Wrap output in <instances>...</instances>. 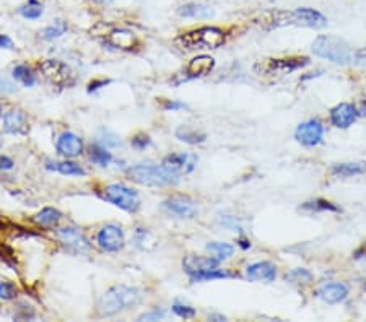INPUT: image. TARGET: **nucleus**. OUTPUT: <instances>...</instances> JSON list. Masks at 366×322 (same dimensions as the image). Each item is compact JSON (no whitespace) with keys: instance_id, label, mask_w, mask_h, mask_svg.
Instances as JSON below:
<instances>
[{"instance_id":"9b49d317","label":"nucleus","mask_w":366,"mask_h":322,"mask_svg":"<svg viewBox=\"0 0 366 322\" xmlns=\"http://www.w3.org/2000/svg\"><path fill=\"white\" fill-rule=\"evenodd\" d=\"M163 209L168 210L169 214L176 215L178 218H185V220L194 218L199 212L197 204H195L192 199L185 197V195H174V197L164 200Z\"/></svg>"},{"instance_id":"4468645a","label":"nucleus","mask_w":366,"mask_h":322,"mask_svg":"<svg viewBox=\"0 0 366 322\" xmlns=\"http://www.w3.org/2000/svg\"><path fill=\"white\" fill-rule=\"evenodd\" d=\"M57 153L62 155L65 158H75L83 152V142L78 135L72 132H64L61 137L57 139L56 144Z\"/></svg>"},{"instance_id":"c85d7f7f","label":"nucleus","mask_w":366,"mask_h":322,"mask_svg":"<svg viewBox=\"0 0 366 322\" xmlns=\"http://www.w3.org/2000/svg\"><path fill=\"white\" fill-rule=\"evenodd\" d=\"M207 249L212 253L213 255H217L218 260H225V259H230L234 253L233 246L232 244H227V243H209L207 244Z\"/></svg>"},{"instance_id":"bb28decb","label":"nucleus","mask_w":366,"mask_h":322,"mask_svg":"<svg viewBox=\"0 0 366 322\" xmlns=\"http://www.w3.org/2000/svg\"><path fill=\"white\" fill-rule=\"evenodd\" d=\"M13 78L17 80L23 85V87H33L34 83H36V77H34V74L31 72V69L27 67V65H17V67L13 69Z\"/></svg>"},{"instance_id":"79ce46f5","label":"nucleus","mask_w":366,"mask_h":322,"mask_svg":"<svg viewBox=\"0 0 366 322\" xmlns=\"http://www.w3.org/2000/svg\"><path fill=\"white\" fill-rule=\"evenodd\" d=\"M108 83H109V80H101V82H92L88 87V92H93V90L101 88L103 85H108Z\"/></svg>"},{"instance_id":"0eeeda50","label":"nucleus","mask_w":366,"mask_h":322,"mask_svg":"<svg viewBox=\"0 0 366 322\" xmlns=\"http://www.w3.org/2000/svg\"><path fill=\"white\" fill-rule=\"evenodd\" d=\"M101 197L106 202L116 205V207L127 210V212H135L139 209L140 200L139 194L135 190L125 188L122 184H111L103 190Z\"/></svg>"},{"instance_id":"4c0bfd02","label":"nucleus","mask_w":366,"mask_h":322,"mask_svg":"<svg viewBox=\"0 0 366 322\" xmlns=\"http://www.w3.org/2000/svg\"><path fill=\"white\" fill-rule=\"evenodd\" d=\"M353 62L358 64V65H362V67H366V48L360 49V51L355 52Z\"/></svg>"},{"instance_id":"c03bdc74","label":"nucleus","mask_w":366,"mask_h":322,"mask_svg":"<svg viewBox=\"0 0 366 322\" xmlns=\"http://www.w3.org/2000/svg\"><path fill=\"white\" fill-rule=\"evenodd\" d=\"M0 118H2V104H0Z\"/></svg>"},{"instance_id":"2eb2a0df","label":"nucleus","mask_w":366,"mask_h":322,"mask_svg":"<svg viewBox=\"0 0 366 322\" xmlns=\"http://www.w3.org/2000/svg\"><path fill=\"white\" fill-rule=\"evenodd\" d=\"M357 118H358L357 109H355L353 104H349V103H340L330 111V120H332V124L339 129L350 127V125L357 120Z\"/></svg>"},{"instance_id":"423d86ee","label":"nucleus","mask_w":366,"mask_h":322,"mask_svg":"<svg viewBox=\"0 0 366 322\" xmlns=\"http://www.w3.org/2000/svg\"><path fill=\"white\" fill-rule=\"evenodd\" d=\"M43 77L54 87H72L75 83V74L67 64L56 59H46L39 64Z\"/></svg>"},{"instance_id":"7ed1b4c3","label":"nucleus","mask_w":366,"mask_h":322,"mask_svg":"<svg viewBox=\"0 0 366 322\" xmlns=\"http://www.w3.org/2000/svg\"><path fill=\"white\" fill-rule=\"evenodd\" d=\"M127 176L134 183L142 186H152V188H162V186L178 184L181 179V174L174 173L173 169L167 166H152V164H139L132 166L127 171Z\"/></svg>"},{"instance_id":"f03ea898","label":"nucleus","mask_w":366,"mask_h":322,"mask_svg":"<svg viewBox=\"0 0 366 322\" xmlns=\"http://www.w3.org/2000/svg\"><path fill=\"white\" fill-rule=\"evenodd\" d=\"M142 301V291L135 286L118 285L109 288L101 296L98 304V311L101 316H114L122 311H127L137 306Z\"/></svg>"},{"instance_id":"2f4dec72","label":"nucleus","mask_w":366,"mask_h":322,"mask_svg":"<svg viewBox=\"0 0 366 322\" xmlns=\"http://www.w3.org/2000/svg\"><path fill=\"white\" fill-rule=\"evenodd\" d=\"M17 295H18V290L13 284H10V281H2V284H0V298L13 300Z\"/></svg>"},{"instance_id":"412c9836","label":"nucleus","mask_w":366,"mask_h":322,"mask_svg":"<svg viewBox=\"0 0 366 322\" xmlns=\"http://www.w3.org/2000/svg\"><path fill=\"white\" fill-rule=\"evenodd\" d=\"M106 43L116 49H125V51H129V49H134L135 44H137V39H135L134 33L127 31V29H113V31L108 34Z\"/></svg>"},{"instance_id":"a19ab883","label":"nucleus","mask_w":366,"mask_h":322,"mask_svg":"<svg viewBox=\"0 0 366 322\" xmlns=\"http://www.w3.org/2000/svg\"><path fill=\"white\" fill-rule=\"evenodd\" d=\"M355 109H357L358 115H366V97L358 99L357 106H355Z\"/></svg>"},{"instance_id":"a878e982","label":"nucleus","mask_w":366,"mask_h":322,"mask_svg":"<svg viewBox=\"0 0 366 322\" xmlns=\"http://www.w3.org/2000/svg\"><path fill=\"white\" fill-rule=\"evenodd\" d=\"M61 218H62V215H61V212H59V210L48 207V209L41 210V212H39L38 215H34L33 221H34V223L41 225V226H54V225L59 223V220H61Z\"/></svg>"},{"instance_id":"f3484780","label":"nucleus","mask_w":366,"mask_h":322,"mask_svg":"<svg viewBox=\"0 0 366 322\" xmlns=\"http://www.w3.org/2000/svg\"><path fill=\"white\" fill-rule=\"evenodd\" d=\"M213 67H215V60L210 57V55H199V57H194L190 60L183 75L185 80L204 77V75H209L212 72Z\"/></svg>"},{"instance_id":"f8f14e48","label":"nucleus","mask_w":366,"mask_h":322,"mask_svg":"<svg viewBox=\"0 0 366 322\" xmlns=\"http://www.w3.org/2000/svg\"><path fill=\"white\" fill-rule=\"evenodd\" d=\"M324 135V127L319 120H306V122L300 124L297 129V134L295 137L300 144H303L304 147H316V145L321 144Z\"/></svg>"},{"instance_id":"6ab92c4d","label":"nucleus","mask_w":366,"mask_h":322,"mask_svg":"<svg viewBox=\"0 0 366 322\" xmlns=\"http://www.w3.org/2000/svg\"><path fill=\"white\" fill-rule=\"evenodd\" d=\"M3 130L8 134H24L28 130V118L22 109H12L3 115Z\"/></svg>"},{"instance_id":"ddd939ff","label":"nucleus","mask_w":366,"mask_h":322,"mask_svg":"<svg viewBox=\"0 0 366 322\" xmlns=\"http://www.w3.org/2000/svg\"><path fill=\"white\" fill-rule=\"evenodd\" d=\"M184 270L190 275V279H197V276L209 274V272L218 270V259L213 258H202V255H188L184 259Z\"/></svg>"},{"instance_id":"37998d69","label":"nucleus","mask_w":366,"mask_h":322,"mask_svg":"<svg viewBox=\"0 0 366 322\" xmlns=\"http://www.w3.org/2000/svg\"><path fill=\"white\" fill-rule=\"evenodd\" d=\"M184 108V104L183 103H173V102H169L164 104V109H181Z\"/></svg>"},{"instance_id":"7c9ffc66","label":"nucleus","mask_w":366,"mask_h":322,"mask_svg":"<svg viewBox=\"0 0 366 322\" xmlns=\"http://www.w3.org/2000/svg\"><path fill=\"white\" fill-rule=\"evenodd\" d=\"M65 31H67V24L62 22H57L54 27H48L46 29H44L43 38L48 39V41H51V39L61 38L62 34H65Z\"/></svg>"},{"instance_id":"39448f33","label":"nucleus","mask_w":366,"mask_h":322,"mask_svg":"<svg viewBox=\"0 0 366 322\" xmlns=\"http://www.w3.org/2000/svg\"><path fill=\"white\" fill-rule=\"evenodd\" d=\"M313 51L319 57L328 59L334 64H349L353 60L352 51H350L349 44L335 36H319L313 44Z\"/></svg>"},{"instance_id":"393cba45","label":"nucleus","mask_w":366,"mask_h":322,"mask_svg":"<svg viewBox=\"0 0 366 322\" xmlns=\"http://www.w3.org/2000/svg\"><path fill=\"white\" fill-rule=\"evenodd\" d=\"M46 168L57 171V173L65 174V176H83L85 174V169L80 168L77 163H72V161H62V163H52V161H48Z\"/></svg>"},{"instance_id":"473e14b6","label":"nucleus","mask_w":366,"mask_h":322,"mask_svg":"<svg viewBox=\"0 0 366 322\" xmlns=\"http://www.w3.org/2000/svg\"><path fill=\"white\" fill-rule=\"evenodd\" d=\"M173 313L178 314L179 318L189 319V318H194V316H195V309L190 308V306L181 304V303H174L173 304Z\"/></svg>"},{"instance_id":"aec40b11","label":"nucleus","mask_w":366,"mask_h":322,"mask_svg":"<svg viewBox=\"0 0 366 322\" xmlns=\"http://www.w3.org/2000/svg\"><path fill=\"white\" fill-rule=\"evenodd\" d=\"M349 288L344 284H325L318 290V296L325 303L335 304L347 298Z\"/></svg>"},{"instance_id":"5701e85b","label":"nucleus","mask_w":366,"mask_h":322,"mask_svg":"<svg viewBox=\"0 0 366 322\" xmlns=\"http://www.w3.org/2000/svg\"><path fill=\"white\" fill-rule=\"evenodd\" d=\"M366 173V163H342L335 164L332 168V174L337 178H352Z\"/></svg>"},{"instance_id":"a211bd4d","label":"nucleus","mask_w":366,"mask_h":322,"mask_svg":"<svg viewBox=\"0 0 366 322\" xmlns=\"http://www.w3.org/2000/svg\"><path fill=\"white\" fill-rule=\"evenodd\" d=\"M246 276L251 281H265V284H269V281H274L275 276H277V267L272 262H267V260L255 262L249 265L248 270H246Z\"/></svg>"},{"instance_id":"b1692460","label":"nucleus","mask_w":366,"mask_h":322,"mask_svg":"<svg viewBox=\"0 0 366 322\" xmlns=\"http://www.w3.org/2000/svg\"><path fill=\"white\" fill-rule=\"evenodd\" d=\"M176 137L185 144H200L205 140V134L199 132L197 129H192L190 125H179L176 129Z\"/></svg>"},{"instance_id":"58836bf2","label":"nucleus","mask_w":366,"mask_h":322,"mask_svg":"<svg viewBox=\"0 0 366 322\" xmlns=\"http://www.w3.org/2000/svg\"><path fill=\"white\" fill-rule=\"evenodd\" d=\"M13 168V161L10 160L8 157H3V155H0V171H8Z\"/></svg>"},{"instance_id":"6e6552de","label":"nucleus","mask_w":366,"mask_h":322,"mask_svg":"<svg viewBox=\"0 0 366 322\" xmlns=\"http://www.w3.org/2000/svg\"><path fill=\"white\" fill-rule=\"evenodd\" d=\"M309 64L308 57H287V59H265L264 62L255 65L260 75H283L293 70L302 69Z\"/></svg>"},{"instance_id":"1a4fd4ad","label":"nucleus","mask_w":366,"mask_h":322,"mask_svg":"<svg viewBox=\"0 0 366 322\" xmlns=\"http://www.w3.org/2000/svg\"><path fill=\"white\" fill-rule=\"evenodd\" d=\"M57 239L61 241V244L65 249L70 251L73 254H88L92 251V244L87 239L82 231L73 226H67V228H61L56 231Z\"/></svg>"},{"instance_id":"f257e3e1","label":"nucleus","mask_w":366,"mask_h":322,"mask_svg":"<svg viewBox=\"0 0 366 322\" xmlns=\"http://www.w3.org/2000/svg\"><path fill=\"white\" fill-rule=\"evenodd\" d=\"M264 24L269 28L287 27V24H297V27H308V28H321L328 23L324 15L316 12L313 8H297V10H274L267 12L264 17Z\"/></svg>"},{"instance_id":"9d476101","label":"nucleus","mask_w":366,"mask_h":322,"mask_svg":"<svg viewBox=\"0 0 366 322\" xmlns=\"http://www.w3.org/2000/svg\"><path fill=\"white\" fill-rule=\"evenodd\" d=\"M97 241L99 248L106 251V253H118V251H121L125 244L124 231L121 226L118 225H106L99 230Z\"/></svg>"},{"instance_id":"f704fd0d","label":"nucleus","mask_w":366,"mask_h":322,"mask_svg":"<svg viewBox=\"0 0 366 322\" xmlns=\"http://www.w3.org/2000/svg\"><path fill=\"white\" fill-rule=\"evenodd\" d=\"M304 209H313V210H332V212H335V209L332 204L330 202H325V200H316V202H308L304 205Z\"/></svg>"},{"instance_id":"ea45409f","label":"nucleus","mask_w":366,"mask_h":322,"mask_svg":"<svg viewBox=\"0 0 366 322\" xmlns=\"http://www.w3.org/2000/svg\"><path fill=\"white\" fill-rule=\"evenodd\" d=\"M0 49H13V41L5 34H0Z\"/></svg>"},{"instance_id":"c9c22d12","label":"nucleus","mask_w":366,"mask_h":322,"mask_svg":"<svg viewBox=\"0 0 366 322\" xmlns=\"http://www.w3.org/2000/svg\"><path fill=\"white\" fill-rule=\"evenodd\" d=\"M15 85L12 82H8L7 78H3V77H0V94H10V93H13L15 92Z\"/></svg>"},{"instance_id":"e433bc0d","label":"nucleus","mask_w":366,"mask_h":322,"mask_svg":"<svg viewBox=\"0 0 366 322\" xmlns=\"http://www.w3.org/2000/svg\"><path fill=\"white\" fill-rule=\"evenodd\" d=\"M164 318V313L160 309H155L152 313H147V314H142L139 318V321H158V319H163Z\"/></svg>"},{"instance_id":"c756f323","label":"nucleus","mask_w":366,"mask_h":322,"mask_svg":"<svg viewBox=\"0 0 366 322\" xmlns=\"http://www.w3.org/2000/svg\"><path fill=\"white\" fill-rule=\"evenodd\" d=\"M20 13H22L24 18L36 20L43 15V5L38 4L36 0H29L27 5H23V7L20 8Z\"/></svg>"},{"instance_id":"72a5a7b5","label":"nucleus","mask_w":366,"mask_h":322,"mask_svg":"<svg viewBox=\"0 0 366 322\" xmlns=\"http://www.w3.org/2000/svg\"><path fill=\"white\" fill-rule=\"evenodd\" d=\"M150 142H152V140H150L148 135L139 134L132 139V147L137 148V150H145L150 145Z\"/></svg>"},{"instance_id":"20e7f679","label":"nucleus","mask_w":366,"mask_h":322,"mask_svg":"<svg viewBox=\"0 0 366 322\" xmlns=\"http://www.w3.org/2000/svg\"><path fill=\"white\" fill-rule=\"evenodd\" d=\"M225 31L215 27H202L197 29H190V31L181 34L178 38V43L188 51H202V49H217L223 46Z\"/></svg>"},{"instance_id":"4be33fe9","label":"nucleus","mask_w":366,"mask_h":322,"mask_svg":"<svg viewBox=\"0 0 366 322\" xmlns=\"http://www.w3.org/2000/svg\"><path fill=\"white\" fill-rule=\"evenodd\" d=\"M178 13L184 18H212L213 17V10L207 7V5L202 4H188L183 5L181 8L178 10Z\"/></svg>"},{"instance_id":"cd10ccee","label":"nucleus","mask_w":366,"mask_h":322,"mask_svg":"<svg viewBox=\"0 0 366 322\" xmlns=\"http://www.w3.org/2000/svg\"><path fill=\"white\" fill-rule=\"evenodd\" d=\"M90 158H92L93 163H97L99 166H108L111 163L113 160V155L108 152L106 148L101 147V145H92V148H90Z\"/></svg>"},{"instance_id":"dca6fc26","label":"nucleus","mask_w":366,"mask_h":322,"mask_svg":"<svg viewBox=\"0 0 366 322\" xmlns=\"http://www.w3.org/2000/svg\"><path fill=\"white\" fill-rule=\"evenodd\" d=\"M163 164L178 174H188L197 164V157L190 153H173L164 158Z\"/></svg>"}]
</instances>
